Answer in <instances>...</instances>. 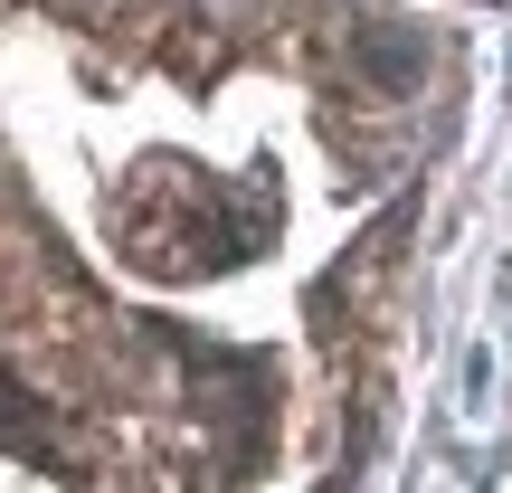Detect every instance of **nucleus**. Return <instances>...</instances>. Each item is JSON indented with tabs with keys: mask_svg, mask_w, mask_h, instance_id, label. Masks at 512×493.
Instances as JSON below:
<instances>
[{
	"mask_svg": "<svg viewBox=\"0 0 512 493\" xmlns=\"http://www.w3.org/2000/svg\"><path fill=\"white\" fill-rule=\"evenodd\" d=\"M351 57H361V76L380 95H418L427 86V29L418 19H370V29H351Z\"/></svg>",
	"mask_w": 512,
	"mask_h": 493,
	"instance_id": "f257e3e1",
	"label": "nucleus"
}]
</instances>
